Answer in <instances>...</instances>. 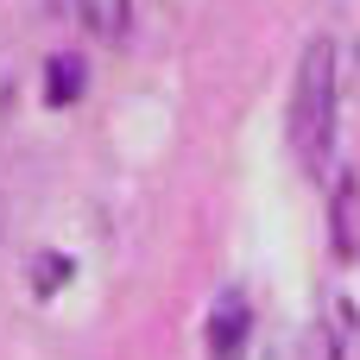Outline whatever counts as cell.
Instances as JSON below:
<instances>
[{
  "mask_svg": "<svg viewBox=\"0 0 360 360\" xmlns=\"http://www.w3.org/2000/svg\"><path fill=\"white\" fill-rule=\"evenodd\" d=\"M335 146V38H310L291 82V152L304 171H323Z\"/></svg>",
  "mask_w": 360,
  "mask_h": 360,
  "instance_id": "cell-1",
  "label": "cell"
},
{
  "mask_svg": "<svg viewBox=\"0 0 360 360\" xmlns=\"http://www.w3.org/2000/svg\"><path fill=\"white\" fill-rule=\"evenodd\" d=\"M247 342H253V310H247V297H240V291L215 297V310H209V360H240Z\"/></svg>",
  "mask_w": 360,
  "mask_h": 360,
  "instance_id": "cell-2",
  "label": "cell"
},
{
  "mask_svg": "<svg viewBox=\"0 0 360 360\" xmlns=\"http://www.w3.org/2000/svg\"><path fill=\"white\" fill-rule=\"evenodd\" d=\"M329 228H335V253L354 259L360 253V177H342L335 184V221Z\"/></svg>",
  "mask_w": 360,
  "mask_h": 360,
  "instance_id": "cell-3",
  "label": "cell"
},
{
  "mask_svg": "<svg viewBox=\"0 0 360 360\" xmlns=\"http://www.w3.org/2000/svg\"><path fill=\"white\" fill-rule=\"evenodd\" d=\"M76 13L95 38H120L133 25V0H76Z\"/></svg>",
  "mask_w": 360,
  "mask_h": 360,
  "instance_id": "cell-4",
  "label": "cell"
},
{
  "mask_svg": "<svg viewBox=\"0 0 360 360\" xmlns=\"http://www.w3.org/2000/svg\"><path fill=\"white\" fill-rule=\"evenodd\" d=\"M76 89H82V57H51V101L63 108L76 101Z\"/></svg>",
  "mask_w": 360,
  "mask_h": 360,
  "instance_id": "cell-5",
  "label": "cell"
},
{
  "mask_svg": "<svg viewBox=\"0 0 360 360\" xmlns=\"http://www.w3.org/2000/svg\"><path fill=\"white\" fill-rule=\"evenodd\" d=\"M285 360H297V354H285Z\"/></svg>",
  "mask_w": 360,
  "mask_h": 360,
  "instance_id": "cell-6",
  "label": "cell"
}]
</instances>
